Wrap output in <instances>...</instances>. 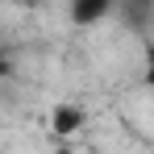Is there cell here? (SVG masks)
I'll return each instance as SVG.
<instances>
[{"instance_id":"obj_1","label":"cell","mask_w":154,"mask_h":154,"mask_svg":"<svg viewBox=\"0 0 154 154\" xmlns=\"http://www.w3.org/2000/svg\"><path fill=\"white\" fill-rule=\"evenodd\" d=\"M112 13L121 17V25L133 33V38H150V25H154V0H112Z\"/></svg>"},{"instance_id":"obj_5","label":"cell","mask_w":154,"mask_h":154,"mask_svg":"<svg viewBox=\"0 0 154 154\" xmlns=\"http://www.w3.org/2000/svg\"><path fill=\"white\" fill-rule=\"evenodd\" d=\"M21 4H38V0H21Z\"/></svg>"},{"instance_id":"obj_2","label":"cell","mask_w":154,"mask_h":154,"mask_svg":"<svg viewBox=\"0 0 154 154\" xmlns=\"http://www.w3.org/2000/svg\"><path fill=\"white\" fill-rule=\"evenodd\" d=\"M67 13H71V25L92 29L112 17V0H67Z\"/></svg>"},{"instance_id":"obj_4","label":"cell","mask_w":154,"mask_h":154,"mask_svg":"<svg viewBox=\"0 0 154 154\" xmlns=\"http://www.w3.org/2000/svg\"><path fill=\"white\" fill-rule=\"evenodd\" d=\"M4 75H13V63H8V54L0 50V79H4Z\"/></svg>"},{"instance_id":"obj_3","label":"cell","mask_w":154,"mask_h":154,"mask_svg":"<svg viewBox=\"0 0 154 154\" xmlns=\"http://www.w3.org/2000/svg\"><path fill=\"white\" fill-rule=\"evenodd\" d=\"M83 121H88V112L79 108V104H54V112H50V125L54 133H75V129H83Z\"/></svg>"}]
</instances>
